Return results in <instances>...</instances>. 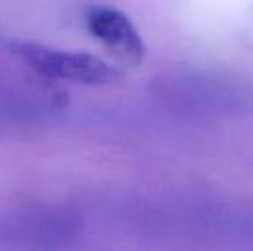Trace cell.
I'll use <instances>...</instances> for the list:
<instances>
[{
	"label": "cell",
	"mask_w": 253,
	"mask_h": 251,
	"mask_svg": "<svg viewBox=\"0 0 253 251\" xmlns=\"http://www.w3.org/2000/svg\"><path fill=\"white\" fill-rule=\"evenodd\" d=\"M88 31L127 67H134L145 59V41L136 26L124 12L112 7H91L86 14Z\"/></svg>",
	"instance_id": "cell-2"
},
{
	"label": "cell",
	"mask_w": 253,
	"mask_h": 251,
	"mask_svg": "<svg viewBox=\"0 0 253 251\" xmlns=\"http://www.w3.org/2000/svg\"><path fill=\"white\" fill-rule=\"evenodd\" d=\"M9 47L35 72L52 79L102 86V84H114L123 77L117 67L88 52L57 50L23 40L10 41Z\"/></svg>",
	"instance_id": "cell-1"
}]
</instances>
